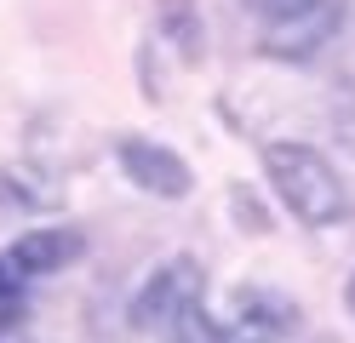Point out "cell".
<instances>
[{
    "label": "cell",
    "mask_w": 355,
    "mask_h": 343,
    "mask_svg": "<svg viewBox=\"0 0 355 343\" xmlns=\"http://www.w3.org/2000/svg\"><path fill=\"white\" fill-rule=\"evenodd\" d=\"M247 6L270 23V17H286V12H298V6H309V0H247Z\"/></svg>",
    "instance_id": "9"
},
{
    "label": "cell",
    "mask_w": 355,
    "mask_h": 343,
    "mask_svg": "<svg viewBox=\"0 0 355 343\" xmlns=\"http://www.w3.org/2000/svg\"><path fill=\"white\" fill-rule=\"evenodd\" d=\"M298 326V309L270 286H241L230 309V337L235 343H281Z\"/></svg>",
    "instance_id": "5"
},
{
    "label": "cell",
    "mask_w": 355,
    "mask_h": 343,
    "mask_svg": "<svg viewBox=\"0 0 355 343\" xmlns=\"http://www.w3.org/2000/svg\"><path fill=\"white\" fill-rule=\"evenodd\" d=\"M338 29H344V0H309V6L263 23V40L258 46L270 58H281V63H304V58H315Z\"/></svg>",
    "instance_id": "3"
},
{
    "label": "cell",
    "mask_w": 355,
    "mask_h": 343,
    "mask_svg": "<svg viewBox=\"0 0 355 343\" xmlns=\"http://www.w3.org/2000/svg\"><path fill=\"white\" fill-rule=\"evenodd\" d=\"M17 281H24V274L12 269V258H0V304H6V297L17 292Z\"/></svg>",
    "instance_id": "10"
},
{
    "label": "cell",
    "mask_w": 355,
    "mask_h": 343,
    "mask_svg": "<svg viewBox=\"0 0 355 343\" xmlns=\"http://www.w3.org/2000/svg\"><path fill=\"white\" fill-rule=\"evenodd\" d=\"M0 343H35L24 320H0Z\"/></svg>",
    "instance_id": "11"
},
{
    "label": "cell",
    "mask_w": 355,
    "mask_h": 343,
    "mask_svg": "<svg viewBox=\"0 0 355 343\" xmlns=\"http://www.w3.org/2000/svg\"><path fill=\"white\" fill-rule=\"evenodd\" d=\"M161 343H235V337H230V320H218L207 315V304H195L161 332Z\"/></svg>",
    "instance_id": "8"
},
{
    "label": "cell",
    "mask_w": 355,
    "mask_h": 343,
    "mask_svg": "<svg viewBox=\"0 0 355 343\" xmlns=\"http://www.w3.org/2000/svg\"><path fill=\"white\" fill-rule=\"evenodd\" d=\"M115 160H121V172L138 183L144 195L155 200H184L195 195V172H189V160L166 149V143H155V137H121L115 143Z\"/></svg>",
    "instance_id": "4"
},
{
    "label": "cell",
    "mask_w": 355,
    "mask_h": 343,
    "mask_svg": "<svg viewBox=\"0 0 355 343\" xmlns=\"http://www.w3.org/2000/svg\"><path fill=\"white\" fill-rule=\"evenodd\" d=\"M201 286H207L201 263L178 252V258L155 263V269L144 274V281H138L126 320H132L138 332H155V337H161V332H166V326H172V320L184 315V309H195V304H201Z\"/></svg>",
    "instance_id": "2"
},
{
    "label": "cell",
    "mask_w": 355,
    "mask_h": 343,
    "mask_svg": "<svg viewBox=\"0 0 355 343\" xmlns=\"http://www.w3.org/2000/svg\"><path fill=\"white\" fill-rule=\"evenodd\" d=\"M263 172H270L281 206L298 223L332 229V223L349 218V189H344L338 166H332L321 149H309V143H270L263 149Z\"/></svg>",
    "instance_id": "1"
},
{
    "label": "cell",
    "mask_w": 355,
    "mask_h": 343,
    "mask_svg": "<svg viewBox=\"0 0 355 343\" xmlns=\"http://www.w3.org/2000/svg\"><path fill=\"white\" fill-rule=\"evenodd\" d=\"M161 29H166V40L178 46V58H184V63H201L207 40H201V17H195L189 0H161Z\"/></svg>",
    "instance_id": "7"
},
{
    "label": "cell",
    "mask_w": 355,
    "mask_h": 343,
    "mask_svg": "<svg viewBox=\"0 0 355 343\" xmlns=\"http://www.w3.org/2000/svg\"><path fill=\"white\" fill-rule=\"evenodd\" d=\"M86 252V235L80 229H24V235L12 240V269L24 274V281H40V274H58L69 269L75 258Z\"/></svg>",
    "instance_id": "6"
},
{
    "label": "cell",
    "mask_w": 355,
    "mask_h": 343,
    "mask_svg": "<svg viewBox=\"0 0 355 343\" xmlns=\"http://www.w3.org/2000/svg\"><path fill=\"white\" fill-rule=\"evenodd\" d=\"M344 309L355 315V269H349V281H344Z\"/></svg>",
    "instance_id": "12"
}]
</instances>
